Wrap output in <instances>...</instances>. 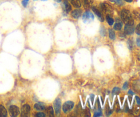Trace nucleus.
<instances>
[{"instance_id": "obj_1", "label": "nucleus", "mask_w": 140, "mask_h": 117, "mask_svg": "<svg viewBox=\"0 0 140 117\" xmlns=\"http://www.w3.org/2000/svg\"><path fill=\"white\" fill-rule=\"evenodd\" d=\"M121 19L124 23L126 24H134L133 20V16H132L131 13L129 10L126 9H123L121 11Z\"/></svg>"}, {"instance_id": "obj_2", "label": "nucleus", "mask_w": 140, "mask_h": 117, "mask_svg": "<svg viewBox=\"0 0 140 117\" xmlns=\"http://www.w3.org/2000/svg\"><path fill=\"white\" fill-rule=\"evenodd\" d=\"M94 20V15L90 11H86L83 15V22L85 23V24H87V23L92 22Z\"/></svg>"}, {"instance_id": "obj_3", "label": "nucleus", "mask_w": 140, "mask_h": 117, "mask_svg": "<svg viewBox=\"0 0 140 117\" xmlns=\"http://www.w3.org/2000/svg\"><path fill=\"white\" fill-rule=\"evenodd\" d=\"M100 8H101L103 12L105 13H107V15H109V14L113 13L112 7L110 5H109L108 4H106V3H101V4H100Z\"/></svg>"}, {"instance_id": "obj_4", "label": "nucleus", "mask_w": 140, "mask_h": 117, "mask_svg": "<svg viewBox=\"0 0 140 117\" xmlns=\"http://www.w3.org/2000/svg\"><path fill=\"white\" fill-rule=\"evenodd\" d=\"M74 107V103L72 101H66V103H64V104L63 105L62 107V110L64 111V112L68 113V112H70L72 110Z\"/></svg>"}, {"instance_id": "obj_5", "label": "nucleus", "mask_w": 140, "mask_h": 117, "mask_svg": "<svg viewBox=\"0 0 140 117\" xmlns=\"http://www.w3.org/2000/svg\"><path fill=\"white\" fill-rule=\"evenodd\" d=\"M9 112H10L12 116H18L19 114H20V110H19V108L17 106L11 105L9 108Z\"/></svg>"}, {"instance_id": "obj_6", "label": "nucleus", "mask_w": 140, "mask_h": 117, "mask_svg": "<svg viewBox=\"0 0 140 117\" xmlns=\"http://www.w3.org/2000/svg\"><path fill=\"white\" fill-rule=\"evenodd\" d=\"M134 24H126L124 27V33L126 35H132L133 34L135 31V27L133 26Z\"/></svg>"}, {"instance_id": "obj_7", "label": "nucleus", "mask_w": 140, "mask_h": 117, "mask_svg": "<svg viewBox=\"0 0 140 117\" xmlns=\"http://www.w3.org/2000/svg\"><path fill=\"white\" fill-rule=\"evenodd\" d=\"M53 106H54V110H55L56 114H59L60 112V108H61V100L59 99V98H57L55 100Z\"/></svg>"}, {"instance_id": "obj_8", "label": "nucleus", "mask_w": 140, "mask_h": 117, "mask_svg": "<svg viewBox=\"0 0 140 117\" xmlns=\"http://www.w3.org/2000/svg\"><path fill=\"white\" fill-rule=\"evenodd\" d=\"M30 110L29 105H24L21 108V116H28L30 112Z\"/></svg>"}, {"instance_id": "obj_9", "label": "nucleus", "mask_w": 140, "mask_h": 117, "mask_svg": "<svg viewBox=\"0 0 140 117\" xmlns=\"http://www.w3.org/2000/svg\"><path fill=\"white\" fill-rule=\"evenodd\" d=\"M92 11L94 13H95V15L98 17V18L99 19V20L100 22H103L104 21V17H103V15L102 13L100 12V11L97 9L96 7H92Z\"/></svg>"}, {"instance_id": "obj_10", "label": "nucleus", "mask_w": 140, "mask_h": 117, "mask_svg": "<svg viewBox=\"0 0 140 117\" xmlns=\"http://www.w3.org/2000/svg\"><path fill=\"white\" fill-rule=\"evenodd\" d=\"M45 108H46L45 105L43 103H42V102H39V103H37L34 105V109L36 110L43 111L45 110Z\"/></svg>"}, {"instance_id": "obj_11", "label": "nucleus", "mask_w": 140, "mask_h": 117, "mask_svg": "<svg viewBox=\"0 0 140 117\" xmlns=\"http://www.w3.org/2000/svg\"><path fill=\"white\" fill-rule=\"evenodd\" d=\"M94 0H82V4L85 9H89L92 7Z\"/></svg>"}, {"instance_id": "obj_12", "label": "nucleus", "mask_w": 140, "mask_h": 117, "mask_svg": "<svg viewBox=\"0 0 140 117\" xmlns=\"http://www.w3.org/2000/svg\"><path fill=\"white\" fill-rule=\"evenodd\" d=\"M81 15V11L80 9H76V10H74L73 11H72L71 13V15L73 18L74 19H78Z\"/></svg>"}, {"instance_id": "obj_13", "label": "nucleus", "mask_w": 140, "mask_h": 117, "mask_svg": "<svg viewBox=\"0 0 140 117\" xmlns=\"http://www.w3.org/2000/svg\"><path fill=\"white\" fill-rule=\"evenodd\" d=\"M8 116L6 109L2 105H0V117H6Z\"/></svg>"}, {"instance_id": "obj_14", "label": "nucleus", "mask_w": 140, "mask_h": 117, "mask_svg": "<svg viewBox=\"0 0 140 117\" xmlns=\"http://www.w3.org/2000/svg\"><path fill=\"white\" fill-rule=\"evenodd\" d=\"M122 28V23L120 20H117L116 23L115 24V25L113 26V28L116 31H120Z\"/></svg>"}, {"instance_id": "obj_15", "label": "nucleus", "mask_w": 140, "mask_h": 117, "mask_svg": "<svg viewBox=\"0 0 140 117\" xmlns=\"http://www.w3.org/2000/svg\"><path fill=\"white\" fill-rule=\"evenodd\" d=\"M70 1L72 6L75 8H80L81 7V4L80 0H70Z\"/></svg>"}, {"instance_id": "obj_16", "label": "nucleus", "mask_w": 140, "mask_h": 117, "mask_svg": "<svg viewBox=\"0 0 140 117\" xmlns=\"http://www.w3.org/2000/svg\"><path fill=\"white\" fill-rule=\"evenodd\" d=\"M64 8H65V10L67 13H69L70 11H71V6L70 5V4L68 3V2L67 0H64Z\"/></svg>"}, {"instance_id": "obj_17", "label": "nucleus", "mask_w": 140, "mask_h": 117, "mask_svg": "<svg viewBox=\"0 0 140 117\" xmlns=\"http://www.w3.org/2000/svg\"><path fill=\"white\" fill-rule=\"evenodd\" d=\"M106 20L107 22V23H108L110 26H112L113 24V23H114V20H113V19L109 15H107Z\"/></svg>"}, {"instance_id": "obj_18", "label": "nucleus", "mask_w": 140, "mask_h": 117, "mask_svg": "<svg viewBox=\"0 0 140 117\" xmlns=\"http://www.w3.org/2000/svg\"><path fill=\"white\" fill-rule=\"evenodd\" d=\"M47 112L49 116H54V112H53V108L51 106H49L47 110Z\"/></svg>"}, {"instance_id": "obj_19", "label": "nucleus", "mask_w": 140, "mask_h": 117, "mask_svg": "<svg viewBox=\"0 0 140 117\" xmlns=\"http://www.w3.org/2000/svg\"><path fill=\"white\" fill-rule=\"evenodd\" d=\"M109 38L111 39H112V40L115 39V38H116V35H115L114 31H113L112 29H110L109 31Z\"/></svg>"}, {"instance_id": "obj_20", "label": "nucleus", "mask_w": 140, "mask_h": 117, "mask_svg": "<svg viewBox=\"0 0 140 117\" xmlns=\"http://www.w3.org/2000/svg\"><path fill=\"white\" fill-rule=\"evenodd\" d=\"M120 88L119 87H114L113 89L112 90V93L113 94H118L119 92H120Z\"/></svg>"}, {"instance_id": "obj_21", "label": "nucleus", "mask_w": 140, "mask_h": 117, "mask_svg": "<svg viewBox=\"0 0 140 117\" xmlns=\"http://www.w3.org/2000/svg\"><path fill=\"white\" fill-rule=\"evenodd\" d=\"M110 1L113 2H115L116 4H117L120 5V6L123 5V2H122V0H110Z\"/></svg>"}, {"instance_id": "obj_22", "label": "nucleus", "mask_w": 140, "mask_h": 117, "mask_svg": "<svg viewBox=\"0 0 140 117\" xmlns=\"http://www.w3.org/2000/svg\"><path fill=\"white\" fill-rule=\"evenodd\" d=\"M135 33L138 35H140V24H139L135 28Z\"/></svg>"}, {"instance_id": "obj_23", "label": "nucleus", "mask_w": 140, "mask_h": 117, "mask_svg": "<svg viewBox=\"0 0 140 117\" xmlns=\"http://www.w3.org/2000/svg\"><path fill=\"white\" fill-rule=\"evenodd\" d=\"M28 2H29V0H23L22 1V5L24 7H27L28 4Z\"/></svg>"}, {"instance_id": "obj_24", "label": "nucleus", "mask_w": 140, "mask_h": 117, "mask_svg": "<svg viewBox=\"0 0 140 117\" xmlns=\"http://www.w3.org/2000/svg\"><path fill=\"white\" fill-rule=\"evenodd\" d=\"M128 45H129V49H132L133 43V42H132L131 40H130V39L129 40V41H128Z\"/></svg>"}, {"instance_id": "obj_25", "label": "nucleus", "mask_w": 140, "mask_h": 117, "mask_svg": "<svg viewBox=\"0 0 140 117\" xmlns=\"http://www.w3.org/2000/svg\"><path fill=\"white\" fill-rule=\"evenodd\" d=\"M36 116L45 117V114H44V113H43V112H39V113H37V114H36Z\"/></svg>"}, {"instance_id": "obj_26", "label": "nucleus", "mask_w": 140, "mask_h": 117, "mask_svg": "<svg viewBox=\"0 0 140 117\" xmlns=\"http://www.w3.org/2000/svg\"><path fill=\"white\" fill-rule=\"evenodd\" d=\"M102 115V112H100V111H98V112H95V114H94V116H101Z\"/></svg>"}, {"instance_id": "obj_27", "label": "nucleus", "mask_w": 140, "mask_h": 117, "mask_svg": "<svg viewBox=\"0 0 140 117\" xmlns=\"http://www.w3.org/2000/svg\"><path fill=\"white\" fill-rule=\"evenodd\" d=\"M128 85H129V84H128L127 82H125V83L123 85V89L124 90H126L128 88Z\"/></svg>"}, {"instance_id": "obj_28", "label": "nucleus", "mask_w": 140, "mask_h": 117, "mask_svg": "<svg viewBox=\"0 0 140 117\" xmlns=\"http://www.w3.org/2000/svg\"><path fill=\"white\" fill-rule=\"evenodd\" d=\"M137 45L139 47H140V37L137 39Z\"/></svg>"}, {"instance_id": "obj_29", "label": "nucleus", "mask_w": 140, "mask_h": 117, "mask_svg": "<svg viewBox=\"0 0 140 117\" xmlns=\"http://www.w3.org/2000/svg\"><path fill=\"white\" fill-rule=\"evenodd\" d=\"M136 101H137V103L138 105H140V99L138 96H136L135 97Z\"/></svg>"}, {"instance_id": "obj_30", "label": "nucleus", "mask_w": 140, "mask_h": 117, "mask_svg": "<svg viewBox=\"0 0 140 117\" xmlns=\"http://www.w3.org/2000/svg\"><path fill=\"white\" fill-rule=\"evenodd\" d=\"M129 94H131V95H133V92L131 90H129Z\"/></svg>"}, {"instance_id": "obj_31", "label": "nucleus", "mask_w": 140, "mask_h": 117, "mask_svg": "<svg viewBox=\"0 0 140 117\" xmlns=\"http://www.w3.org/2000/svg\"><path fill=\"white\" fill-rule=\"evenodd\" d=\"M124 1H125V2H133V0H124Z\"/></svg>"}, {"instance_id": "obj_32", "label": "nucleus", "mask_w": 140, "mask_h": 117, "mask_svg": "<svg viewBox=\"0 0 140 117\" xmlns=\"http://www.w3.org/2000/svg\"><path fill=\"white\" fill-rule=\"evenodd\" d=\"M57 2H61V0H55Z\"/></svg>"}, {"instance_id": "obj_33", "label": "nucleus", "mask_w": 140, "mask_h": 117, "mask_svg": "<svg viewBox=\"0 0 140 117\" xmlns=\"http://www.w3.org/2000/svg\"><path fill=\"white\" fill-rule=\"evenodd\" d=\"M42 1H47V0H42Z\"/></svg>"}]
</instances>
